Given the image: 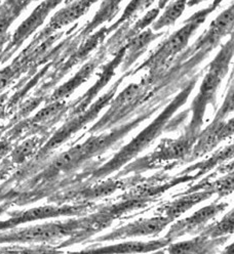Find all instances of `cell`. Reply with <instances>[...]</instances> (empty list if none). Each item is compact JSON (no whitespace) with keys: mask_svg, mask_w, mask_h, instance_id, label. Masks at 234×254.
Listing matches in <instances>:
<instances>
[{"mask_svg":"<svg viewBox=\"0 0 234 254\" xmlns=\"http://www.w3.org/2000/svg\"><path fill=\"white\" fill-rule=\"evenodd\" d=\"M109 34H110L109 27L104 26L100 28V30H98L96 33L83 39L79 46L65 61L59 63L57 69L46 78V81H44L36 91L37 97H45V94L49 92V90L54 87L58 81H60L72 68L86 60L89 54L92 51H95V49H97L99 44H101Z\"/></svg>","mask_w":234,"mask_h":254,"instance_id":"obj_8","label":"cell"},{"mask_svg":"<svg viewBox=\"0 0 234 254\" xmlns=\"http://www.w3.org/2000/svg\"><path fill=\"white\" fill-rule=\"evenodd\" d=\"M232 72H234V68H233V70H232Z\"/></svg>","mask_w":234,"mask_h":254,"instance_id":"obj_32","label":"cell"},{"mask_svg":"<svg viewBox=\"0 0 234 254\" xmlns=\"http://www.w3.org/2000/svg\"><path fill=\"white\" fill-rule=\"evenodd\" d=\"M227 207L228 203L216 201L215 203L206 206V207L200 208L192 215L175 222L164 237L174 242L178 238L185 235L200 234L211 219L222 213Z\"/></svg>","mask_w":234,"mask_h":254,"instance_id":"obj_10","label":"cell"},{"mask_svg":"<svg viewBox=\"0 0 234 254\" xmlns=\"http://www.w3.org/2000/svg\"><path fill=\"white\" fill-rule=\"evenodd\" d=\"M98 1L99 0H74L65 4V7L61 8L53 15L45 28L52 33H56L62 28L69 26L83 17L90 7Z\"/></svg>","mask_w":234,"mask_h":254,"instance_id":"obj_15","label":"cell"},{"mask_svg":"<svg viewBox=\"0 0 234 254\" xmlns=\"http://www.w3.org/2000/svg\"><path fill=\"white\" fill-rule=\"evenodd\" d=\"M234 59V31L231 33L229 40L222 45L220 52L214 58L208 66L204 80L201 82L199 91L193 100L190 112L192 113L191 120L187 125L185 133L198 138L204 124L206 111L211 105L214 108L217 103V92L223 79L228 74L230 64Z\"/></svg>","mask_w":234,"mask_h":254,"instance_id":"obj_2","label":"cell"},{"mask_svg":"<svg viewBox=\"0 0 234 254\" xmlns=\"http://www.w3.org/2000/svg\"><path fill=\"white\" fill-rule=\"evenodd\" d=\"M233 158H234V144L217 151L210 158L206 159V160L201 161L199 163H196L192 166H189L188 168L183 170L180 174H193V176L196 177V179H198L201 176H204L205 173L224 164L225 162L231 160Z\"/></svg>","mask_w":234,"mask_h":254,"instance_id":"obj_22","label":"cell"},{"mask_svg":"<svg viewBox=\"0 0 234 254\" xmlns=\"http://www.w3.org/2000/svg\"><path fill=\"white\" fill-rule=\"evenodd\" d=\"M127 47L124 45L122 49L114 55L113 60L108 62L106 65L103 66L100 76L97 82L93 84L83 95L74 101L71 105H69V117L79 114L87 109L92 100L97 97V94L102 90V88L108 84L111 80V78L115 75V70L121 65L124 56H126Z\"/></svg>","mask_w":234,"mask_h":254,"instance_id":"obj_13","label":"cell"},{"mask_svg":"<svg viewBox=\"0 0 234 254\" xmlns=\"http://www.w3.org/2000/svg\"><path fill=\"white\" fill-rule=\"evenodd\" d=\"M217 174L218 173L215 171L214 173L210 174L209 177H207L206 179H204L195 186L189 188L188 190H186L182 194H188V193L196 192V190H205V189L212 190L215 194L219 196V198H224L230 195L231 193H233L234 192V171L227 172L222 178L212 181V179H214Z\"/></svg>","mask_w":234,"mask_h":254,"instance_id":"obj_21","label":"cell"},{"mask_svg":"<svg viewBox=\"0 0 234 254\" xmlns=\"http://www.w3.org/2000/svg\"><path fill=\"white\" fill-rule=\"evenodd\" d=\"M154 1L155 0H132V1L127 5L126 9H124L121 17L113 25L109 26L110 33H112L113 31H116L123 24L133 22L138 17V14L145 11L154 3Z\"/></svg>","mask_w":234,"mask_h":254,"instance_id":"obj_27","label":"cell"},{"mask_svg":"<svg viewBox=\"0 0 234 254\" xmlns=\"http://www.w3.org/2000/svg\"><path fill=\"white\" fill-rule=\"evenodd\" d=\"M97 206L91 203H82L76 205H45L34 207L25 211H15L9 213V217L1 222L2 232L17 228L29 221L42 220L59 216H76L84 215L96 209Z\"/></svg>","mask_w":234,"mask_h":254,"instance_id":"obj_7","label":"cell"},{"mask_svg":"<svg viewBox=\"0 0 234 254\" xmlns=\"http://www.w3.org/2000/svg\"><path fill=\"white\" fill-rule=\"evenodd\" d=\"M234 234V208L228 211L219 221L207 226L200 235L210 238L228 237Z\"/></svg>","mask_w":234,"mask_h":254,"instance_id":"obj_26","label":"cell"},{"mask_svg":"<svg viewBox=\"0 0 234 254\" xmlns=\"http://www.w3.org/2000/svg\"><path fill=\"white\" fill-rule=\"evenodd\" d=\"M109 54L107 46L103 44L101 46L100 51L93 56L86 64L82 66V68L78 71L72 78L69 80L59 86L54 93L49 98V104L53 102L63 101L64 99L70 97V95L78 88L80 85H82L87 79L92 75V73L96 71V69L101 65V64L105 61L107 55Z\"/></svg>","mask_w":234,"mask_h":254,"instance_id":"obj_14","label":"cell"},{"mask_svg":"<svg viewBox=\"0 0 234 254\" xmlns=\"http://www.w3.org/2000/svg\"><path fill=\"white\" fill-rule=\"evenodd\" d=\"M234 112V72L231 73L229 79V85L226 98L221 106V108L218 111L213 122H220L225 120L229 114Z\"/></svg>","mask_w":234,"mask_h":254,"instance_id":"obj_28","label":"cell"},{"mask_svg":"<svg viewBox=\"0 0 234 254\" xmlns=\"http://www.w3.org/2000/svg\"><path fill=\"white\" fill-rule=\"evenodd\" d=\"M188 6V0H173L165 7L164 11L151 25L152 30L158 32L165 27L173 26Z\"/></svg>","mask_w":234,"mask_h":254,"instance_id":"obj_24","label":"cell"},{"mask_svg":"<svg viewBox=\"0 0 234 254\" xmlns=\"http://www.w3.org/2000/svg\"><path fill=\"white\" fill-rule=\"evenodd\" d=\"M132 75V70L127 72L123 76H121L118 80L112 85V87L109 89L105 94H103L101 98L97 102L93 103L89 108H87L83 112L76 114L74 116H70L65 125H63L61 128L58 130L57 133L54 134L53 137L49 140V142H46V145L42 148L40 152H38V155L36 157L37 160L39 159H42L43 156H45L48 153L52 152L54 149L59 147L60 145L65 142L71 135L76 133L78 130L81 129L83 126H85L87 123L91 122L93 119L97 118L99 113L101 111L109 105V103H111L113 101L114 95L121 84V82L124 80V78H127L128 76Z\"/></svg>","mask_w":234,"mask_h":254,"instance_id":"obj_5","label":"cell"},{"mask_svg":"<svg viewBox=\"0 0 234 254\" xmlns=\"http://www.w3.org/2000/svg\"><path fill=\"white\" fill-rule=\"evenodd\" d=\"M200 75V73L193 75L189 79L188 82L185 84V86L182 87V90L177 94V97L165 107V109L157 116V118H156L152 123H150L146 128L140 132L135 138H133V140L129 142L127 146H124L118 153H116L114 157L110 159L105 165L91 171L88 174L89 180H100L118 170L120 167L126 165L129 161H131L133 158L139 155L143 150H145L150 144H152V141L157 138L163 131L174 130L183 121H185V119L188 117L190 109L186 110L185 112L180 113L177 118H173L177 111L188 101Z\"/></svg>","mask_w":234,"mask_h":254,"instance_id":"obj_1","label":"cell"},{"mask_svg":"<svg viewBox=\"0 0 234 254\" xmlns=\"http://www.w3.org/2000/svg\"><path fill=\"white\" fill-rule=\"evenodd\" d=\"M232 135H234V117L227 121H212L207 128L199 133L191 153L184 162H192L205 156L212 152L221 141Z\"/></svg>","mask_w":234,"mask_h":254,"instance_id":"obj_12","label":"cell"},{"mask_svg":"<svg viewBox=\"0 0 234 254\" xmlns=\"http://www.w3.org/2000/svg\"><path fill=\"white\" fill-rule=\"evenodd\" d=\"M197 138L192 137L187 133H183L179 138L171 139L164 138L151 154L147 157L140 159L139 161L133 163L131 166H127L122 173L118 176H124L128 172L145 171L153 168L156 164L169 162V161H182L191 153Z\"/></svg>","mask_w":234,"mask_h":254,"instance_id":"obj_6","label":"cell"},{"mask_svg":"<svg viewBox=\"0 0 234 254\" xmlns=\"http://www.w3.org/2000/svg\"><path fill=\"white\" fill-rule=\"evenodd\" d=\"M215 193L210 189L199 190L188 194H180L181 197L163 204L157 209L158 214L169 217L171 220L177 219L186 211L191 209L193 206L210 199Z\"/></svg>","mask_w":234,"mask_h":254,"instance_id":"obj_16","label":"cell"},{"mask_svg":"<svg viewBox=\"0 0 234 254\" xmlns=\"http://www.w3.org/2000/svg\"><path fill=\"white\" fill-rule=\"evenodd\" d=\"M122 1L123 0H103L93 18L78 32L77 36L83 40L91 35L92 32L104 23L111 22L120 11V4Z\"/></svg>","mask_w":234,"mask_h":254,"instance_id":"obj_20","label":"cell"},{"mask_svg":"<svg viewBox=\"0 0 234 254\" xmlns=\"http://www.w3.org/2000/svg\"><path fill=\"white\" fill-rule=\"evenodd\" d=\"M68 238L62 246L81 242L88 238L85 217L66 221L46 222L23 229L2 232L1 243H53Z\"/></svg>","mask_w":234,"mask_h":254,"instance_id":"obj_3","label":"cell"},{"mask_svg":"<svg viewBox=\"0 0 234 254\" xmlns=\"http://www.w3.org/2000/svg\"><path fill=\"white\" fill-rule=\"evenodd\" d=\"M222 2H223V0H213L211 6L216 10L218 8V6H219Z\"/></svg>","mask_w":234,"mask_h":254,"instance_id":"obj_29","label":"cell"},{"mask_svg":"<svg viewBox=\"0 0 234 254\" xmlns=\"http://www.w3.org/2000/svg\"><path fill=\"white\" fill-rule=\"evenodd\" d=\"M35 0H5L1 5V37L7 34V30L20 14Z\"/></svg>","mask_w":234,"mask_h":254,"instance_id":"obj_23","label":"cell"},{"mask_svg":"<svg viewBox=\"0 0 234 254\" xmlns=\"http://www.w3.org/2000/svg\"><path fill=\"white\" fill-rule=\"evenodd\" d=\"M174 220L164 215H156L151 218H142L137 221L131 222L129 225L123 226L115 231L108 233L98 239H93V242L114 241L123 240L127 238L133 237H144V236H155L161 233L169 224Z\"/></svg>","mask_w":234,"mask_h":254,"instance_id":"obj_11","label":"cell"},{"mask_svg":"<svg viewBox=\"0 0 234 254\" xmlns=\"http://www.w3.org/2000/svg\"><path fill=\"white\" fill-rule=\"evenodd\" d=\"M65 2V0H42L29 17L15 30L14 34L11 35L6 46L2 49L1 63L7 61L20 46L31 36L34 32L48 19L51 11L58 7L61 3Z\"/></svg>","mask_w":234,"mask_h":254,"instance_id":"obj_9","label":"cell"},{"mask_svg":"<svg viewBox=\"0 0 234 254\" xmlns=\"http://www.w3.org/2000/svg\"><path fill=\"white\" fill-rule=\"evenodd\" d=\"M43 136H33L23 141L20 146L15 148L10 154L12 164H23L39 150V147L44 141Z\"/></svg>","mask_w":234,"mask_h":254,"instance_id":"obj_25","label":"cell"},{"mask_svg":"<svg viewBox=\"0 0 234 254\" xmlns=\"http://www.w3.org/2000/svg\"><path fill=\"white\" fill-rule=\"evenodd\" d=\"M72 1H74V0H65V4H68V3H70V2H72Z\"/></svg>","mask_w":234,"mask_h":254,"instance_id":"obj_31","label":"cell"},{"mask_svg":"<svg viewBox=\"0 0 234 254\" xmlns=\"http://www.w3.org/2000/svg\"><path fill=\"white\" fill-rule=\"evenodd\" d=\"M165 32H158V33H156L152 29H146L134 38L130 39L126 44L127 52L121 64L122 71H128L132 67L133 64L146 52L147 47L151 44V42L163 36Z\"/></svg>","mask_w":234,"mask_h":254,"instance_id":"obj_18","label":"cell"},{"mask_svg":"<svg viewBox=\"0 0 234 254\" xmlns=\"http://www.w3.org/2000/svg\"><path fill=\"white\" fill-rule=\"evenodd\" d=\"M224 253H234V242L232 244H230L229 246H227L224 251Z\"/></svg>","mask_w":234,"mask_h":254,"instance_id":"obj_30","label":"cell"},{"mask_svg":"<svg viewBox=\"0 0 234 254\" xmlns=\"http://www.w3.org/2000/svg\"><path fill=\"white\" fill-rule=\"evenodd\" d=\"M215 11V9L210 5L197 12L193 13L189 19L184 22V26L177 30L175 33L171 34L167 39L161 42L155 52L142 64L141 66L132 71V75L146 70L148 73L158 71L176 59L184 50L187 49V45L194 32L205 23L209 15Z\"/></svg>","mask_w":234,"mask_h":254,"instance_id":"obj_4","label":"cell"},{"mask_svg":"<svg viewBox=\"0 0 234 254\" xmlns=\"http://www.w3.org/2000/svg\"><path fill=\"white\" fill-rule=\"evenodd\" d=\"M173 241L163 237L161 239H156L148 242L130 241L116 245L104 246L100 248H86L83 252H110V253H137V252H153L158 251L161 248L168 246Z\"/></svg>","mask_w":234,"mask_h":254,"instance_id":"obj_19","label":"cell"},{"mask_svg":"<svg viewBox=\"0 0 234 254\" xmlns=\"http://www.w3.org/2000/svg\"><path fill=\"white\" fill-rule=\"evenodd\" d=\"M229 238H210L200 235L190 240L170 243L166 249L168 253H216Z\"/></svg>","mask_w":234,"mask_h":254,"instance_id":"obj_17","label":"cell"}]
</instances>
